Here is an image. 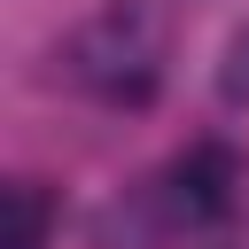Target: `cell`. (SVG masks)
Here are the masks:
<instances>
[{
	"mask_svg": "<svg viewBox=\"0 0 249 249\" xmlns=\"http://www.w3.org/2000/svg\"><path fill=\"white\" fill-rule=\"evenodd\" d=\"M62 78L101 93V101L140 109L163 78V8L156 0H109L101 16H86L62 47Z\"/></svg>",
	"mask_w": 249,
	"mask_h": 249,
	"instance_id": "obj_1",
	"label": "cell"
},
{
	"mask_svg": "<svg viewBox=\"0 0 249 249\" xmlns=\"http://www.w3.org/2000/svg\"><path fill=\"white\" fill-rule=\"evenodd\" d=\"M171 179H179V195H187V202H195L202 218H218V210L233 202V156H226L218 140H202V148H187Z\"/></svg>",
	"mask_w": 249,
	"mask_h": 249,
	"instance_id": "obj_2",
	"label": "cell"
},
{
	"mask_svg": "<svg viewBox=\"0 0 249 249\" xmlns=\"http://www.w3.org/2000/svg\"><path fill=\"white\" fill-rule=\"evenodd\" d=\"M0 249H47V195L31 179L8 187V233H0Z\"/></svg>",
	"mask_w": 249,
	"mask_h": 249,
	"instance_id": "obj_3",
	"label": "cell"
},
{
	"mask_svg": "<svg viewBox=\"0 0 249 249\" xmlns=\"http://www.w3.org/2000/svg\"><path fill=\"white\" fill-rule=\"evenodd\" d=\"M218 93H226V101H249V31H233L226 70H218Z\"/></svg>",
	"mask_w": 249,
	"mask_h": 249,
	"instance_id": "obj_4",
	"label": "cell"
}]
</instances>
